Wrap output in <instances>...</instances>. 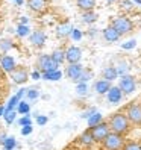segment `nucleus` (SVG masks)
Returning a JSON list of instances; mask_svg holds the SVG:
<instances>
[{
	"label": "nucleus",
	"instance_id": "nucleus-10",
	"mask_svg": "<svg viewBox=\"0 0 141 150\" xmlns=\"http://www.w3.org/2000/svg\"><path fill=\"white\" fill-rule=\"evenodd\" d=\"M65 73H67L68 79H72V81H79V77H81L82 73H84V68H82L81 64H70L67 67Z\"/></svg>",
	"mask_w": 141,
	"mask_h": 150
},
{
	"label": "nucleus",
	"instance_id": "nucleus-3",
	"mask_svg": "<svg viewBox=\"0 0 141 150\" xmlns=\"http://www.w3.org/2000/svg\"><path fill=\"white\" fill-rule=\"evenodd\" d=\"M91 130V135H93V138H94V141H103L105 138H106L109 134H111V127H109V123H105V121H102L100 125H97V126H94V127H91L90 129Z\"/></svg>",
	"mask_w": 141,
	"mask_h": 150
},
{
	"label": "nucleus",
	"instance_id": "nucleus-44",
	"mask_svg": "<svg viewBox=\"0 0 141 150\" xmlns=\"http://www.w3.org/2000/svg\"><path fill=\"white\" fill-rule=\"evenodd\" d=\"M109 2H114V0H109Z\"/></svg>",
	"mask_w": 141,
	"mask_h": 150
},
{
	"label": "nucleus",
	"instance_id": "nucleus-13",
	"mask_svg": "<svg viewBox=\"0 0 141 150\" xmlns=\"http://www.w3.org/2000/svg\"><path fill=\"white\" fill-rule=\"evenodd\" d=\"M0 64H2V68L5 70V71L12 73L14 70H15V61H14L12 56H8V55L2 56V59H0Z\"/></svg>",
	"mask_w": 141,
	"mask_h": 150
},
{
	"label": "nucleus",
	"instance_id": "nucleus-14",
	"mask_svg": "<svg viewBox=\"0 0 141 150\" xmlns=\"http://www.w3.org/2000/svg\"><path fill=\"white\" fill-rule=\"evenodd\" d=\"M30 42L33 44V46H37V47H41L43 44L46 42V35H44L41 30H35L30 35Z\"/></svg>",
	"mask_w": 141,
	"mask_h": 150
},
{
	"label": "nucleus",
	"instance_id": "nucleus-42",
	"mask_svg": "<svg viewBox=\"0 0 141 150\" xmlns=\"http://www.w3.org/2000/svg\"><path fill=\"white\" fill-rule=\"evenodd\" d=\"M132 2H135V3H140V5H141V0H132Z\"/></svg>",
	"mask_w": 141,
	"mask_h": 150
},
{
	"label": "nucleus",
	"instance_id": "nucleus-11",
	"mask_svg": "<svg viewBox=\"0 0 141 150\" xmlns=\"http://www.w3.org/2000/svg\"><path fill=\"white\" fill-rule=\"evenodd\" d=\"M123 97V91L120 90V86H112L111 90L108 91V102L109 103H118Z\"/></svg>",
	"mask_w": 141,
	"mask_h": 150
},
{
	"label": "nucleus",
	"instance_id": "nucleus-12",
	"mask_svg": "<svg viewBox=\"0 0 141 150\" xmlns=\"http://www.w3.org/2000/svg\"><path fill=\"white\" fill-rule=\"evenodd\" d=\"M121 37V35L112 28V26H109V28H106V29H103V38L106 40L108 42H115V41H118V38Z\"/></svg>",
	"mask_w": 141,
	"mask_h": 150
},
{
	"label": "nucleus",
	"instance_id": "nucleus-36",
	"mask_svg": "<svg viewBox=\"0 0 141 150\" xmlns=\"http://www.w3.org/2000/svg\"><path fill=\"white\" fill-rule=\"evenodd\" d=\"M37 123H38L40 126H44V125L47 123V117H44V115H38V117H37Z\"/></svg>",
	"mask_w": 141,
	"mask_h": 150
},
{
	"label": "nucleus",
	"instance_id": "nucleus-21",
	"mask_svg": "<svg viewBox=\"0 0 141 150\" xmlns=\"http://www.w3.org/2000/svg\"><path fill=\"white\" fill-rule=\"evenodd\" d=\"M62 77V73L56 70V71H47V73H43V79H47V81H59Z\"/></svg>",
	"mask_w": 141,
	"mask_h": 150
},
{
	"label": "nucleus",
	"instance_id": "nucleus-32",
	"mask_svg": "<svg viewBox=\"0 0 141 150\" xmlns=\"http://www.w3.org/2000/svg\"><path fill=\"white\" fill-rule=\"evenodd\" d=\"M117 71H118V76H128V65L126 64H120L118 68H117Z\"/></svg>",
	"mask_w": 141,
	"mask_h": 150
},
{
	"label": "nucleus",
	"instance_id": "nucleus-1",
	"mask_svg": "<svg viewBox=\"0 0 141 150\" xmlns=\"http://www.w3.org/2000/svg\"><path fill=\"white\" fill-rule=\"evenodd\" d=\"M109 127L114 134H118V135H126L129 129H130V121L128 120L126 114H121L117 112L109 118Z\"/></svg>",
	"mask_w": 141,
	"mask_h": 150
},
{
	"label": "nucleus",
	"instance_id": "nucleus-7",
	"mask_svg": "<svg viewBox=\"0 0 141 150\" xmlns=\"http://www.w3.org/2000/svg\"><path fill=\"white\" fill-rule=\"evenodd\" d=\"M118 86H120V90L125 93V94H130V93H134V91H135L137 83H135V79L128 74V76H123V77L120 79Z\"/></svg>",
	"mask_w": 141,
	"mask_h": 150
},
{
	"label": "nucleus",
	"instance_id": "nucleus-18",
	"mask_svg": "<svg viewBox=\"0 0 141 150\" xmlns=\"http://www.w3.org/2000/svg\"><path fill=\"white\" fill-rule=\"evenodd\" d=\"M28 5H29V8H30L32 11L40 12V11L44 9V6H46V2H44V0H28Z\"/></svg>",
	"mask_w": 141,
	"mask_h": 150
},
{
	"label": "nucleus",
	"instance_id": "nucleus-6",
	"mask_svg": "<svg viewBox=\"0 0 141 150\" xmlns=\"http://www.w3.org/2000/svg\"><path fill=\"white\" fill-rule=\"evenodd\" d=\"M38 65H40V68L43 70L44 73L56 71V70H58V64L53 61V58L49 56V55H41L40 59H38Z\"/></svg>",
	"mask_w": 141,
	"mask_h": 150
},
{
	"label": "nucleus",
	"instance_id": "nucleus-28",
	"mask_svg": "<svg viewBox=\"0 0 141 150\" xmlns=\"http://www.w3.org/2000/svg\"><path fill=\"white\" fill-rule=\"evenodd\" d=\"M17 33H18L20 37H26V35H29V28L26 24H20L18 28H17Z\"/></svg>",
	"mask_w": 141,
	"mask_h": 150
},
{
	"label": "nucleus",
	"instance_id": "nucleus-37",
	"mask_svg": "<svg viewBox=\"0 0 141 150\" xmlns=\"http://www.w3.org/2000/svg\"><path fill=\"white\" fill-rule=\"evenodd\" d=\"M20 125L24 127V126H30V118L29 117H23L21 120H20Z\"/></svg>",
	"mask_w": 141,
	"mask_h": 150
},
{
	"label": "nucleus",
	"instance_id": "nucleus-38",
	"mask_svg": "<svg viewBox=\"0 0 141 150\" xmlns=\"http://www.w3.org/2000/svg\"><path fill=\"white\" fill-rule=\"evenodd\" d=\"M32 134V126H24L21 127V135H29Z\"/></svg>",
	"mask_w": 141,
	"mask_h": 150
},
{
	"label": "nucleus",
	"instance_id": "nucleus-20",
	"mask_svg": "<svg viewBox=\"0 0 141 150\" xmlns=\"http://www.w3.org/2000/svg\"><path fill=\"white\" fill-rule=\"evenodd\" d=\"M82 20L85 23H88V24H93L94 21H97V14H96L94 11H86L82 15Z\"/></svg>",
	"mask_w": 141,
	"mask_h": 150
},
{
	"label": "nucleus",
	"instance_id": "nucleus-40",
	"mask_svg": "<svg viewBox=\"0 0 141 150\" xmlns=\"http://www.w3.org/2000/svg\"><path fill=\"white\" fill-rule=\"evenodd\" d=\"M40 77H41V74H40L38 71H33V73H32V79H35V81H37V79H40Z\"/></svg>",
	"mask_w": 141,
	"mask_h": 150
},
{
	"label": "nucleus",
	"instance_id": "nucleus-5",
	"mask_svg": "<svg viewBox=\"0 0 141 150\" xmlns=\"http://www.w3.org/2000/svg\"><path fill=\"white\" fill-rule=\"evenodd\" d=\"M112 28L120 35H125V33H129L132 30L134 24H132V21L129 18H126V17H117V18L112 21Z\"/></svg>",
	"mask_w": 141,
	"mask_h": 150
},
{
	"label": "nucleus",
	"instance_id": "nucleus-27",
	"mask_svg": "<svg viewBox=\"0 0 141 150\" xmlns=\"http://www.w3.org/2000/svg\"><path fill=\"white\" fill-rule=\"evenodd\" d=\"M123 150H141V144L140 143H134V141H130V143H126Z\"/></svg>",
	"mask_w": 141,
	"mask_h": 150
},
{
	"label": "nucleus",
	"instance_id": "nucleus-22",
	"mask_svg": "<svg viewBox=\"0 0 141 150\" xmlns=\"http://www.w3.org/2000/svg\"><path fill=\"white\" fill-rule=\"evenodd\" d=\"M81 143L85 144V146H91L94 143V138L91 135V130H85L84 134L81 135Z\"/></svg>",
	"mask_w": 141,
	"mask_h": 150
},
{
	"label": "nucleus",
	"instance_id": "nucleus-17",
	"mask_svg": "<svg viewBox=\"0 0 141 150\" xmlns=\"http://www.w3.org/2000/svg\"><path fill=\"white\" fill-rule=\"evenodd\" d=\"M77 6L81 8L82 11H93L96 6V0H77Z\"/></svg>",
	"mask_w": 141,
	"mask_h": 150
},
{
	"label": "nucleus",
	"instance_id": "nucleus-41",
	"mask_svg": "<svg viewBox=\"0 0 141 150\" xmlns=\"http://www.w3.org/2000/svg\"><path fill=\"white\" fill-rule=\"evenodd\" d=\"M5 112H6V109L2 106V105H0V117H3V115H5Z\"/></svg>",
	"mask_w": 141,
	"mask_h": 150
},
{
	"label": "nucleus",
	"instance_id": "nucleus-19",
	"mask_svg": "<svg viewBox=\"0 0 141 150\" xmlns=\"http://www.w3.org/2000/svg\"><path fill=\"white\" fill-rule=\"evenodd\" d=\"M102 120H103L102 114H100V112H94L93 115H91L90 118H88V126H90V129H91V127H94V126L100 125Z\"/></svg>",
	"mask_w": 141,
	"mask_h": 150
},
{
	"label": "nucleus",
	"instance_id": "nucleus-23",
	"mask_svg": "<svg viewBox=\"0 0 141 150\" xmlns=\"http://www.w3.org/2000/svg\"><path fill=\"white\" fill-rule=\"evenodd\" d=\"M50 56L53 58V61L59 65V64H62L64 61H65V52H62V50H55Z\"/></svg>",
	"mask_w": 141,
	"mask_h": 150
},
{
	"label": "nucleus",
	"instance_id": "nucleus-29",
	"mask_svg": "<svg viewBox=\"0 0 141 150\" xmlns=\"http://www.w3.org/2000/svg\"><path fill=\"white\" fill-rule=\"evenodd\" d=\"M29 111H30V108H29L28 103H24V102H20L18 103V112L20 114H26V115H28Z\"/></svg>",
	"mask_w": 141,
	"mask_h": 150
},
{
	"label": "nucleus",
	"instance_id": "nucleus-8",
	"mask_svg": "<svg viewBox=\"0 0 141 150\" xmlns=\"http://www.w3.org/2000/svg\"><path fill=\"white\" fill-rule=\"evenodd\" d=\"M81 59H82V50L79 47L72 46L65 52V61H68L70 64H79Z\"/></svg>",
	"mask_w": 141,
	"mask_h": 150
},
{
	"label": "nucleus",
	"instance_id": "nucleus-39",
	"mask_svg": "<svg viewBox=\"0 0 141 150\" xmlns=\"http://www.w3.org/2000/svg\"><path fill=\"white\" fill-rule=\"evenodd\" d=\"M72 35H73V38L74 40H81V37H82V33L79 32L77 29H73V32H72Z\"/></svg>",
	"mask_w": 141,
	"mask_h": 150
},
{
	"label": "nucleus",
	"instance_id": "nucleus-4",
	"mask_svg": "<svg viewBox=\"0 0 141 150\" xmlns=\"http://www.w3.org/2000/svg\"><path fill=\"white\" fill-rule=\"evenodd\" d=\"M126 117L128 120L135 126H141V105L132 103L126 109Z\"/></svg>",
	"mask_w": 141,
	"mask_h": 150
},
{
	"label": "nucleus",
	"instance_id": "nucleus-9",
	"mask_svg": "<svg viewBox=\"0 0 141 150\" xmlns=\"http://www.w3.org/2000/svg\"><path fill=\"white\" fill-rule=\"evenodd\" d=\"M11 77H12L14 83L21 85L28 81V71H26L24 67H15V70L11 73Z\"/></svg>",
	"mask_w": 141,
	"mask_h": 150
},
{
	"label": "nucleus",
	"instance_id": "nucleus-34",
	"mask_svg": "<svg viewBox=\"0 0 141 150\" xmlns=\"http://www.w3.org/2000/svg\"><path fill=\"white\" fill-rule=\"evenodd\" d=\"M11 47V42L9 41H0V50H2V52H6L8 49H9Z\"/></svg>",
	"mask_w": 141,
	"mask_h": 150
},
{
	"label": "nucleus",
	"instance_id": "nucleus-24",
	"mask_svg": "<svg viewBox=\"0 0 141 150\" xmlns=\"http://www.w3.org/2000/svg\"><path fill=\"white\" fill-rule=\"evenodd\" d=\"M73 32V28L70 24H64V26H59L58 29V37H67Z\"/></svg>",
	"mask_w": 141,
	"mask_h": 150
},
{
	"label": "nucleus",
	"instance_id": "nucleus-31",
	"mask_svg": "<svg viewBox=\"0 0 141 150\" xmlns=\"http://www.w3.org/2000/svg\"><path fill=\"white\" fill-rule=\"evenodd\" d=\"M90 77H91V71H84L82 76L79 77V83H86V81H90Z\"/></svg>",
	"mask_w": 141,
	"mask_h": 150
},
{
	"label": "nucleus",
	"instance_id": "nucleus-43",
	"mask_svg": "<svg viewBox=\"0 0 141 150\" xmlns=\"http://www.w3.org/2000/svg\"><path fill=\"white\" fill-rule=\"evenodd\" d=\"M17 2H18V3H21V0H17Z\"/></svg>",
	"mask_w": 141,
	"mask_h": 150
},
{
	"label": "nucleus",
	"instance_id": "nucleus-25",
	"mask_svg": "<svg viewBox=\"0 0 141 150\" xmlns=\"http://www.w3.org/2000/svg\"><path fill=\"white\" fill-rule=\"evenodd\" d=\"M15 138L14 137H8L5 141H3V146H5V150H12L15 147Z\"/></svg>",
	"mask_w": 141,
	"mask_h": 150
},
{
	"label": "nucleus",
	"instance_id": "nucleus-16",
	"mask_svg": "<svg viewBox=\"0 0 141 150\" xmlns=\"http://www.w3.org/2000/svg\"><path fill=\"white\" fill-rule=\"evenodd\" d=\"M118 77V71H117V68L115 67H106L103 70V79L105 81H114V79H117Z\"/></svg>",
	"mask_w": 141,
	"mask_h": 150
},
{
	"label": "nucleus",
	"instance_id": "nucleus-35",
	"mask_svg": "<svg viewBox=\"0 0 141 150\" xmlns=\"http://www.w3.org/2000/svg\"><path fill=\"white\" fill-rule=\"evenodd\" d=\"M40 94H38V91H35V90H28V97L30 100H33V99H37Z\"/></svg>",
	"mask_w": 141,
	"mask_h": 150
},
{
	"label": "nucleus",
	"instance_id": "nucleus-15",
	"mask_svg": "<svg viewBox=\"0 0 141 150\" xmlns=\"http://www.w3.org/2000/svg\"><path fill=\"white\" fill-rule=\"evenodd\" d=\"M111 82H108V81H105V79H102V81H97L96 82V85H94V90L97 91L99 94H108V91L111 90Z\"/></svg>",
	"mask_w": 141,
	"mask_h": 150
},
{
	"label": "nucleus",
	"instance_id": "nucleus-26",
	"mask_svg": "<svg viewBox=\"0 0 141 150\" xmlns=\"http://www.w3.org/2000/svg\"><path fill=\"white\" fill-rule=\"evenodd\" d=\"M5 121L8 123V125H11V123L15 120V112H14V109H6V112H5Z\"/></svg>",
	"mask_w": 141,
	"mask_h": 150
},
{
	"label": "nucleus",
	"instance_id": "nucleus-2",
	"mask_svg": "<svg viewBox=\"0 0 141 150\" xmlns=\"http://www.w3.org/2000/svg\"><path fill=\"white\" fill-rule=\"evenodd\" d=\"M102 143H103V147L106 150H123V147H125V139H123V135L114 134V132H111V134L105 138Z\"/></svg>",
	"mask_w": 141,
	"mask_h": 150
},
{
	"label": "nucleus",
	"instance_id": "nucleus-30",
	"mask_svg": "<svg viewBox=\"0 0 141 150\" xmlns=\"http://www.w3.org/2000/svg\"><path fill=\"white\" fill-rule=\"evenodd\" d=\"M76 91H77V94H79V96H85V94H86V91H88L86 83H77Z\"/></svg>",
	"mask_w": 141,
	"mask_h": 150
},
{
	"label": "nucleus",
	"instance_id": "nucleus-33",
	"mask_svg": "<svg viewBox=\"0 0 141 150\" xmlns=\"http://www.w3.org/2000/svg\"><path fill=\"white\" fill-rule=\"evenodd\" d=\"M135 44H137V42H135L134 40H130V41H128V42H125V44H121V47L126 49V50H129V49H134Z\"/></svg>",
	"mask_w": 141,
	"mask_h": 150
}]
</instances>
